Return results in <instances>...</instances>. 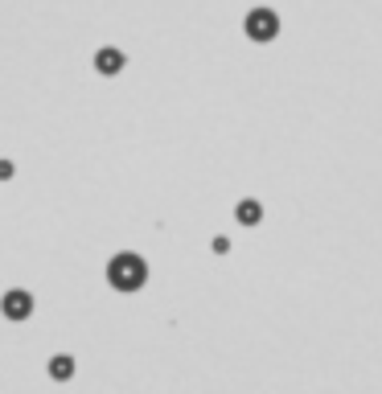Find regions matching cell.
Instances as JSON below:
<instances>
[{"instance_id":"cell-3","label":"cell","mask_w":382,"mask_h":394,"mask_svg":"<svg viewBox=\"0 0 382 394\" xmlns=\"http://www.w3.org/2000/svg\"><path fill=\"white\" fill-rule=\"evenodd\" d=\"M33 292H25V288H8L4 296H0V312L8 317V321H29L33 317Z\"/></svg>"},{"instance_id":"cell-7","label":"cell","mask_w":382,"mask_h":394,"mask_svg":"<svg viewBox=\"0 0 382 394\" xmlns=\"http://www.w3.org/2000/svg\"><path fill=\"white\" fill-rule=\"evenodd\" d=\"M210 247H214V255H230V238H226V234H218Z\"/></svg>"},{"instance_id":"cell-5","label":"cell","mask_w":382,"mask_h":394,"mask_svg":"<svg viewBox=\"0 0 382 394\" xmlns=\"http://www.w3.org/2000/svg\"><path fill=\"white\" fill-rule=\"evenodd\" d=\"M235 218H239V226H259V222H263V206H259L255 197H243V201L235 206Z\"/></svg>"},{"instance_id":"cell-1","label":"cell","mask_w":382,"mask_h":394,"mask_svg":"<svg viewBox=\"0 0 382 394\" xmlns=\"http://www.w3.org/2000/svg\"><path fill=\"white\" fill-rule=\"evenodd\" d=\"M107 284H111L115 292H123V296L140 292V288L148 284V263H144V255H136V251L111 255V263H107Z\"/></svg>"},{"instance_id":"cell-8","label":"cell","mask_w":382,"mask_h":394,"mask_svg":"<svg viewBox=\"0 0 382 394\" xmlns=\"http://www.w3.org/2000/svg\"><path fill=\"white\" fill-rule=\"evenodd\" d=\"M12 177V160H0V181H8Z\"/></svg>"},{"instance_id":"cell-6","label":"cell","mask_w":382,"mask_h":394,"mask_svg":"<svg viewBox=\"0 0 382 394\" xmlns=\"http://www.w3.org/2000/svg\"><path fill=\"white\" fill-rule=\"evenodd\" d=\"M49 378L53 382H70L74 378V358L70 354H53L49 358Z\"/></svg>"},{"instance_id":"cell-2","label":"cell","mask_w":382,"mask_h":394,"mask_svg":"<svg viewBox=\"0 0 382 394\" xmlns=\"http://www.w3.org/2000/svg\"><path fill=\"white\" fill-rule=\"evenodd\" d=\"M243 33H247L251 41L267 45V41H276V33H280V16H276L272 8H251L247 21H243Z\"/></svg>"},{"instance_id":"cell-4","label":"cell","mask_w":382,"mask_h":394,"mask_svg":"<svg viewBox=\"0 0 382 394\" xmlns=\"http://www.w3.org/2000/svg\"><path fill=\"white\" fill-rule=\"evenodd\" d=\"M123 66H128V58H123V49H115V45H107V49L95 53V70H99L103 78H115Z\"/></svg>"}]
</instances>
